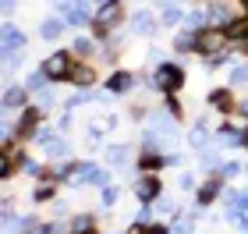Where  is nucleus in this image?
<instances>
[{
	"instance_id": "1",
	"label": "nucleus",
	"mask_w": 248,
	"mask_h": 234,
	"mask_svg": "<svg viewBox=\"0 0 248 234\" xmlns=\"http://www.w3.org/2000/svg\"><path fill=\"white\" fill-rule=\"evenodd\" d=\"M227 43H231V36H227L223 29H209V32H199L195 47H199V53H209V57H217V53L227 50Z\"/></svg>"
},
{
	"instance_id": "2",
	"label": "nucleus",
	"mask_w": 248,
	"mask_h": 234,
	"mask_svg": "<svg viewBox=\"0 0 248 234\" xmlns=\"http://www.w3.org/2000/svg\"><path fill=\"white\" fill-rule=\"evenodd\" d=\"M156 89H163V93H174L177 85H181V68H174V64H163L160 71H156Z\"/></svg>"
},
{
	"instance_id": "3",
	"label": "nucleus",
	"mask_w": 248,
	"mask_h": 234,
	"mask_svg": "<svg viewBox=\"0 0 248 234\" xmlns=\"http://www.w3.org/2000/svg\"><path fill=\"white\" fill-rule=\"evenodd\" d=\"M43 75H46V78H64V75H71V57H67V53H53V57L46 61V68H43Z\"/></svg>"
},
{
	"instance_id": "4",
	"label": "nucleus",
	"mask_w": 248,
	"mask_h": 234,
	"mask_svg": "<svg viewBox=\"0 0 248 234\" xmlns=\"http://www.w3.org/2000/svg\"><path fill=\"white\" fill-rule=\"evenodd\" d=\"M117 18H121V4L117 0H103V7L96 11V25L110 29V25H117Z\"/></svg>"
},
{
	"instance_id": "5",
	"label": "nucleus",
	"mask_w": 248,
	"mask_h": 234,
	"mask_svg": "<svg viewBox=\"0 0 248 234\" xmlns=\"http://www.w3.org/2000/svg\"><path fill=\"white\" fill-rule=\"evenodd\" d=\"M39 142L46 146V153H50V156H67V142H64V139H57V135H50V131H43Z\"/></svg>"
},
{
	"instance_id": "6",
	"label": "nucleus",
	"mask_w": 248,
	"mask_h": 234,
	"mask_svg": "<svg viewBox=\"0 0 248 234\" xmlns=\"http://www.w3.org/2000/svg\"><path fill=\"white\" fill-rule=\"evenodd\" d=\"M0 47H21V32L15 25H0Z\"/></svg>"
},
{
	"instance_id": "7",
	"label": "nucleus",
	"mask_w": 248,
	"mask_h": 234,
	"mask_svg": "<svg viewBox=\"0 0 248 234\" xmlns=\"http://www.w3.org/2000/svg\"><path fill=\"white\" fill-rule=\"evenodd\" d=\"M153 131H156V135H174L177 125L170 121V114H156V117H153Z\"/></svg>"
},
{
	"instance_id": "8",
	"label": "nucleus",
	"mask_w": 248,
	"mask_h": 234,
	"mask_svg": "<svg viewBox=\"0 0 248 234\" xmlns=\"http://www.w3.org/2000/svg\"><path fill=\"white\" fill-rule=\"evenodd\" d=\"M43 39H57L61 32H64V18H50V21H43Z\"/></svg>"
},
{
	"instance_id": "9",
	"label": "nucleus",
	"mask_w": 248,
	"mask_h": 234,
	"mask_svg": "<svg viewBox=\"0 0 248 234\" xmlns=\"http://www.w3.org/2000/svg\"><path fill=\"white\" fill-rule=\"evenodd\" d=\"M131 29L139 32V36H149V32H153V18L145 15V11H139V15L131 18Z\"/></svg>"
},
{
	"instance_id": "10",
	"label": "nucleus",
	"mask_w": 248,
	"mask_h": 234,
	"mask_svg": "<svg viewBox=\"0 0 248 234\" xmlns=\"http://www.w3.org/2000/svg\"><path fill=\"white\" fill-rule=\"evenodd\" d=\"M163 21H167V25L181 21V4H177V0H163Z\"/></svg>"
},
{
	"instance_id": "11",
	"label": "nucleus",
	"mask_w": 248,
	"mask_h": 234,
	"mask_svg": "<svg viewBox=\"0 0 248 234\" xmlns=\"http://www.w3.org/2000/svg\"><path fill=\"white\" fill-rule=\"evenodd\" d=\"M107 160L121 167V163H128V160H131V149H128V146H114V149L107 153Z\"/></svg>"
},
{
	"instance_id": "12",
	"label": "nucleus",
	"mask_w": 248,
	"mask_h": 234,
	"mask_svg": "<svg viewBox=\"0 0 248 234\" xmlns=\"http://www.w3.org/2000/svg\"><path fill=\"white\" fill-rule=\"evenodd\" d=\"M18 64V50L15 47H0V68H15Z\"/></svg>"
},
{
	"instance_id": "13",
	"label": "nucleus",
	"mask_w": 248,
	"mask_h": 234,
	"mask_svg": "<svg viewBox=\"0 0 248 234\" xmlns=\"http://www.w3.org/2000/svg\"><path fill=\"white\" fill-rule=\"evenodd\" d=\"M156 195V181H153V177H142V181H139V199H153Z\"/></svg>"
},
{
	"instance_id": "14",
	"label": "nucleus",
	"mask_w": 248,
	"mask_h": 234,
	"mask_svg": "<svg viewBox=\"0 0 248 234\" xmlns=\"http://www.w3.org/2000/svg\"><path fill=\"white\" fill-rule=\"evenodd\" d=\"M191 146H199V149L206 146V125H202V121H199L195 128H191ZM206 149H209V146H206Z\"/></svg>"
},
{
	"instance_id": "15",
	"label": "nucleus",
	"mask_w": 248,
	"mask_h": 234,
	"mask_svg": "<svg viewBox=\"0 0 248 234\" xmlns=\"http://www.w3.org/2000/svg\"><path fill=\"white\" fill-rule=\"evenodd\" d=\"M85 18H89L85 0H75V7H71V21H85Z\"/></svg>"
},
{
	"instance_id": "16",
	"label": "nucleus",
	"mask_w": 248,
	"mask_h": 234,
	"mask_svg": "<svg viewBox=\"0 0 248 234\" xmlns=\"http://www.w3.org/2000/svg\"><path fill=\"white\" fill-rule=\"evenodd\" d=\"M71 78L78 85H89V82H93V71H89V68H71Z\"/></svg>"
},
{
	"instance_id": "17",
	"label": "nucleus",
	"mask_w": 248,
	"mask_h": 234,
	"mask_svg": "<svg viewBox=\"0 0 248 234\" xmlns=\"http://www.w3.org/2000/svg\"><path fill=\"white\" fill-rule=\"evenodd\" d=\"M128 85H131V78H128V75H114V78H110V89H114V93H124Z\"/></svg>"
},
{
	"instance_id": "18",
	"label": "nucleus",
	"mask_w": 248,
	"mask_h": 234,
	"mask_svg": "<svg viewBox=\"0 0 248 234\" xmlns=\"http://www.w3.org/2000/svg\"><path fill=\"white\" fill-rule=\"evenodd\" d=\"M209 18H213V21H227V18H231V7H227V4H217V7L209 11Z\"/></svg>"
},
{
	"instance_id": "19",
	"label": "nucleus",
	"mask_w": 248,
	"mask_h": 234,
	"mask_svg": "<svg viewBox=\"0 0 248 234\" xmlns=\"http://www.w3.org/2000/svg\"><path fill=\"white\" fill-rule=\"evenodd\" d=\"M71 231H75V234H85V231H93L89 217H75V220H71Z\"/></svg>"
},
{
	"instance_id": "20",
	"label": "nucleus",
	"mask_w": 248,
	"mask_h": 234,
	"mask_svg": "<svg viewBox=\"0 0 248 234\" xmlns=\"http://www.w3.org/2000/svg\"><path fill=\"white\" fill-rule=\"evenodd\" d=\"M217 188H220L217 181H209V185H206V188H202V192H199V203H202V206H206V203H209V199H213V195H217Z\"/></svg>"
},
{
	"instance_id": "21",
	"label": "nucleus",
	"mask_w": 248,
	"mask_h": 234,
	"mask_svg": "<svg viewBox=\"0 0 248 234\" xmlns=\"http://www.w3.org/2000/svg\"><path fill=\"white\" fill-rule=\"evenodd\" d=\"M220 142H227V146H238L241 135H238V131H231V128H223V131H220Z\"/></svg>"
},
{
	"instance_id": "22",
	"label": "nucleus",
	"mask_w": 248,
	"mask_h": 234,
	"mask_svg": "<svg viewBox=\"0 0 248 234\" xmlns=\"http://www.w3.org/2000/svg\"><path fill=\"white\" fill-rule=\"evenodd\" d=\"M195 47V36H191V32H181V36H177V50H191Z\"/></svg>"
},
{
	"instance_id": "23",
	"label": "nucleus",
	"mask_w": 248,
	"mask_h": 234,
	"mask_svg": "<svg viewBox=\"0 0 248 234\" xmlns=\"http://www.w3.org/2000/svg\"><path fill=\"white\" fill-rule=\"evenodd\" d=\"M21 99H25V93H21V89H11V93L4 96V103H7V107H18Z\"/></svg>"
},
{
	"instance_id": "24",
	"label": "nucleus",
	"mask_w": 248,
	"mask_h": 234,
	"mask_svg": "<svg viewBox=\"0 0 248 234\" xmlns=\"http://www.w3.org/2000/svg\"><path fill=\"white\" fill-rule=\"evenodd\" d=\"M202 21H206V18H202V11H195V15H188V32L202 29Z\"/></svg>"
},
{
	"instance_id": "25",
	"label": "nucleus",
	"mask_w": 248,
	"mask_h": 234,
	"mask_svg": "<svg viewBox=\"0 0 248 234\" xmlns=\"http://www.w3.org/2000/svg\"><path fill=\"white\" fill-rule=\"evenodd\" d=\"M245 82H248V68H238L231 75V85H245Z\"/></svg>"
},
{
	"instance_id": "26",
	"label": "nucleus",
	"mask_w": 248,
	"mask_h": 234,
	"mask_svg": "<svg viewBox=\"0 0 248 234\" xmlns=\"http://www.w3.org/2000/svg\"><path fill=\"white\" fill-rule=\"evenodd\" d=\"M43 82H46V75H29V89H36V93H43Z\"/></svg>"
},
{
	"instance_id": "27",
	"label": "nucleus",
	"mask_w": 248,
	"mask_h": 234,
	"mask_svg": "<svg viewBox=\"0 0 248 234\" xmlns=\"http://www.w3.org/2000/svg\"><path fill=\"white\" fill-rule=\"evenodd\" d=\"M231 36H234V39H245V36H248V25H245V21H238V25L231 29Z\"/></svg>"
},
{
	"instance_id": "28",
	"label": "nucleus",
	"mask_w": 248,
	"mask_h": 234,
	"mask_svg": "<svg viewBox=\"0 0 248 234\" xmlns=\"http://www.w3.org/2000/svg\"><path fill=\"white\" fill-rule=\"evenodd\" d=\"M71 7H75V0H57V11H64V15H71Z\"/></svg>"
},
{
	"instance_id": "29",
	"label": "nucleus",
	"mask_w": 248,
	"mask_h": 234,
	"mask_svg": "<svg viewBox=\"0 0 248 234\" xmlns=\"http://www.w3.org/2000/svg\"><path fill=\"white\" fill-rule=\"evenodd\" d=\"M213 103H217V107H231V99L223 96V93H217V96H213Z\"/></svg>"
},
{
	"instance_id": "30",
	"label": "nucleus",
	"mask_w": 248,
	"mask_h": 234,
	"mask_svg": "<svg viewBox=\"0 0 248 234\" xmlns=\"http://www.w3.org/2000/svg\"><path fill=\"white\" fill-rule=\"evenodd\" d=\"M103 199H107V206H114V203H117V192H114V188H107Z\"/></svg>"
},
{
	"instance_id": "31",
	"label": "nucleus",
	"mask_w": 248,
	"mask_h": 234,
	"mask_svg": "<svg viewBox=\"0 0 248 234\" xmlns=\"http://www.w3.org/2000/svg\"><path fill=\"white\" fill-rule=\"evenodd\" d=\"M4 174H7V156L0 153V177H4Z\"/></svg>"
},
{
	"instance_id": "32",
	"label": "nucleus",
	"mask_w": 248,
	"mask_h": 234,
	"mask_svg": "<svg viewBox=\"0 0 248 234\" xmlns=\"http://www.w3.org/2000/svg\"><path fill=\"white\" fill-rule=\"evenodd\" d=\"M139 234H163V227H145V231H139Z\"/></svg>"
},
{
	"instance_id": "33",
	"label": "nucleus",
	"mask_w": 248,
	"mask_h": 234,
	"mask_svg": "<svg viewBox=\"0 0 248 234\" xmlns=\"http://www.w3.org/2000/svg\"><path fill=\"white\" fill-rule=\"evenodd\" d=\"M15 7V0H0V11H11Z\"/></svg>"
},
{
	"instance_id": "34",
	"label": "nucleus",
	"mask_w": 248,
	"mask_h": 234,
	"mask_svg": "<svg viewBox=\"0 0 248 234\" xmlns=\"http://www.w3.org/2000/svg\"><path fill=\"white\" fill-rule=\"evenodd\" d=\"M188 231H191V227H188V224H181V227H177L174 234H188Z\"/></svg>"
},
{
	"instance_id": "35",
	"label": "nucleus",
	"mask_w": 248,
	"mask_h": 234,
	"mask_svg": "<svg viewBox=\"0 0 248 234\" xmlns=\"http://www.w3.org/2000/svg\"><path fill=\"white\" fill-rule=\"evenodd\" d=\"M4 135H7V125H0V139H4Z\"/></svg>"
},
{
	"instance_id": "36",
	"label": "nucleus",
	"mask_w": 248,
	"mask_h": 234,
	"mask_svg": "<svg viewBox=\"0 0 248 234\" xmlns=\"http://www.w3.org/2000/svg\"><path fill=\"white\" fill-rule=\"evenodd\" d=\"M245 114H248V99H245Z\"/></svg>"
},
{
	"instance_id": "37",
	"label": "nucleus",
	"mask_w": 248,
	"mask_h": 234,
	"mask_svg": "<svg viewBox=\"0 0 248 234\" xmlns=\"http://www.w3.org/2000/svg\"><path fill=\"white\" fill-rule=\"evenodd\" d=\"M245 4H248V0H245Z\"/></svg>"
}]
</instances>
